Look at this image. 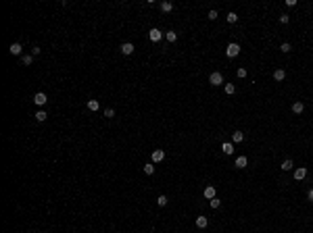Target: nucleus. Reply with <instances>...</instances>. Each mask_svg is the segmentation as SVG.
<instances>
[{"mask_svg":"<svg viewBox=\"0 0 313 233\" xmlns=\"http://www.w3.org/2000/svg\"><path fill=\"white\" fill-rule=\"evenodd\" d=\"M225 54H228L230 58L238 56V54H240V46H238V44H234V42H232V44H228V48H225Z\"/></svg>","mask_w":313,"mask_h":233,"instance_id":"obj_1","label":"nucleus"},{"mask_svg":"<svg viewBox=\"0 0 313 233\" xmlns=\"http://www.w3.org/2000/svg\"><path fill=\"white\" fill-rule=\"evenodd\" d=\"M209 83H211V85H221V83H223V75L217 73V71L211 73V75H209Z\"/></svg>","mask_w":313,"mask_h":233,"instance_id":"obj_2","label":"nucleus"},{"mask_svg":"<svg viewBox=\"0 0 313 233\" xmlns=\"http://www.w3.org/2000/svg\"><path fill=\"white\" fill-rule=\"evenodd\" d=\"M34 102H35V104H38V106H44V104H46V102H48L46 94H44V92H38V94H35V96H34Z\"/></svg>","mask_w":313,"mask_h":233,"instance_id":"obj_3","label":"nucleus"},{"mask_svg":"<svg viewBox=\"0 0 313 233\" xmlns=\"http://www.w3.org/2000/svg\"><path fill=\"white\" fill-rule=\"evenodd\" d=\"M148 38H151L152 42H159V40L163 38V31H161V29H157V27H152L151 31H148Z\"/></svg>","mask_w":313,"mask_h":233,"instance_id":"obj_4","label":"nucleus"},{"mask_svg":"<svg viewBox=\"0 0 313 233\" xmlns=\"http://www.w3.org/2000/svg\"><path fill=\"white\" fill-rule=\"evenodd\" d=\"M132 52H134V44H132V42H125V44H121V54L129 56Z\"/></svg>","mask_w":313,"mask_h":233,"instance_id":"obj_5","label":"nucleus"},{"mask_svg":"<svg viewBox=\"0 0 313 233\" xmlns=\"http://www.w3.org/2000/svg\"><path fill=\"white\" fill-rule=\"evenodd\" d=\"M21 50H23V48H21V44H19V42L11 44V48H9V52H11L13 56H19V54H21Z\"/></svg>","mask_w":313,"mask_h":233,"instance_id":"obj_6","label":"nucleus"},{"mask_svg":"<svg viewBox=\"0 0 313 233\" xmlns=\"http://www.w3.org/2000/svg\"><path fill=\"white\" fill-rule=\"evenodd\" d=\"M305 177H307V169H305V167H299V169L294 171V179L301 181V179H305Z\"/></svg>","mask_w":313,"mask_h":233,"instance_id":"obj_7","label":"nucleus"},{"mask_svg":"<svg viewBox=\"0 0 313 233\" xmlns=\"http://www.w3.org/2000/svg\"><path fill=\"white\" fill-rule=\"evenodd\" d=\"M203 194H205V198H207V200H213V198H215V187H213V185H207Z\"/></svg>","mask_w":313,"mask_h":233,"instance_id":"obj_8","label":"nucleus"},{"mask_svg":"<svg viewBox=\"0 0 313 233\" xmlns=\"http://www.w3.org/2000/svg\"><path fill=\"white\" fill-rule=\"evenodd\" d=\"M274 79H276V81H284V79H286V71L284 69L274 71Z\"/></svg>","mask_w":313,"mask_h":233,"instance_id":"obj_9","label":"nucleus"},{"mask_svg":"<svg viewBox=\"0 0 313 233\" xmlns=\"http://www.w3.org/2000/svg\"><path fill=\"white\" fill-rule=\"evenodd\" d=\"M163 158H165V152H163V150H155V152H152V163H161Z\"/></svg>","mask_w":313,"mask_h":233,"instance_id":"obj_10","label":"nucleus"},{"mask_svg":"<svg viewBox=\"0 0 313 233\" xmlns=\"http://www.w3.org/2000/svg\"><path fill=\"white\" fill-rule=\"evenodd\" d=\"M221 150H223V154H234V144L232 142H225V144L221 146Z\"/></svg>","mask_w":313,"mask_h":233,"instance_id":"obj_11","label":"nucleus"},{"mask_svg":"<svg viewBox=\"0 0 313 233\" xmlns=\"http://www.w3.org/2000/svg\"><path fill=\"white\" fill-rule=\"evenodd\" d=\"M303 110H305V104H303V102H294V104H292V113H294V115H301Z\"/></svg>","mask_w":313,"mask_h":233,"instance_id":"obj_12","label":"nucleus"},{"mask_svg":"<svg viewBox=\"0 0 313 233\" xmlns=\"http://www.w3.org/2000/svg\"><path fill=\"white\" fill-rule=\"evenodd\" d=\"M242 140H244V133H242V131H234V133H232V142H234V144H240Z\"/></svg>","mask_w":313,"mask_h":233,"instance_id":"obj_13","label":"nucleus"},{"mask_svg":"<svg viewBox=\"0 0 313 233\" xmlns=\"http://www.w3.org/2000/svg\"><path fill=\"white\" fill-rule=\"evenodd\" d=\"M207 225H209L207 217H196V227H198V229H205Z\"/></svg>","mask_w":313,"mask_h":233,"instance_id":"obj_14","label":"nucleus"},{"mask_svg":"<svg viewBox=\"0 0 313 233\" xmlns=\"http://www.w3.org/2000/svg\"><path fill=\"white\" fill-rule=\"evenodd\" d=\"M246 163H248V160H246V156H238V158H236V167H238V169H244V167H246Z\"/></svg>","mask_w":313,"mask_h":233,"instance_id":"obj_15","label":"nucleus"},{"mask_svg":"<svg viewBox=\"0 0 313 233\" xmlns=\"http://www.w3.org/2000/svg\"><path fill=\"white\" fill-rule=\"evenodd\" d=\"M292 167H294V163H292L290 158H286V160L282 163V171H292Z\"/></svg>","mask_w":313,"mask_h":233,"instance_id":"obj_16","label":"nucleus"},{"mask_svg":"<svg viewBox=\"0 0 313 233\" xmlns=\"http://www.w3.org/2000/svg\"><path fill=\"white\" fill-rule=\"evenodd\" d=\"M161 11L163 13H171L173 11V4H171V2H161Z\"/></svg>","mask_w":313,"mask_h":233,"instance_id":"obj_17","label":"nucleus"},{"mask_svg":"<svg viewBox=\"0 0 313 233\" xmlns=\"http://www.w3.org/2000/svg\"><path fill=\"white\" fill-rule=\"evenodd\" d=\"M88 108H90V110H98V108H100V102H98V100H88Z\"/></svg>","mask_w":313,"mask_h":233,"instance_id":"obj_18","label":"nucleus"},{"mask_svg":"<svg viewBox=\"0 0 313 233\" xmlns=\"http://www.w3.org/2000/svg\"><path fill=\"white\" fill-rule=\"evenodd\" d=\"M144 173H146V175H152V173H155V163H148V164H146V167H144Z\"/></svg>","mask_w":313,"mask_h":233,"instance_id":"obj_19","label":"nucleus"},{"mask_svg":"<svg viewBox=\"0 0 313 233\" xmlns=\"http://www.w3.org/2000/svg\"><path fill=\"white\" fill-rule=\"evenodd\" d=\"M225 19H228V23H236V21H238V15H236V13H228Z\"/></svg>","mask_w":313,"mask_h":233,"instance_id":"obj_20","label":"nucleus"},{"mask_svg":"<svg viewBox=\"0 0 313 233\" xmlns=\"http://www.w3.org/2000/svg\"><path fill=\"white\" fill-rule=\"evenodd\" d=\"M21 60H23V65H32V63H34V54H25Z\"/></svg>","mask_w":313,"mask_h":233,"instance_id":"obj_21","label":"nucleus"},{"mask_svg":"<svg viewBox=\"0 0 313 233\" xmlns=\"http://www.w3.org/2000/svg\"><path fill=\"white\" fill-rule=\"evenodd\" d=\"M234 92H236V88H234V83H225V94H228V96H232Z\"/></svg>","mask_w":313,"mask_h":233,"instance_id":"obj_22","label":"nucleus"},{"mask_svg":"<svg viewBox=\"0 0 313 233\" xmlns=\"http://www.w3.org/2000/svg\"><path fill=\"white\" fill-rule=\"evenodd\" d=\"M165 38H167L169 42H175V40H177V34H175V31H167V34H165Z\"/></svg>","mask_w":313,"mask_h":233,"instance_id":"obj_23","label":"nucleus"},{"mask_svg":"<svg viewBox=\"0 0 313 233\" xmlns=\"http://www.w3.org/2000/svg\"><path fill=\"white\" fill-rule=\"evenodd\" d=\"M35 119H38L40 123H44V121H46V113H44V110H38V115H35Z\"/></svg>","mask_w":313,"mask_h":233,"instance_id":"obj_24","label":"nucleus"},{"mask_svg":"<svg viewBox=\"0 0 313 233\" xmlns=\"http://www.w3.org/2000/svg\"><path fill=\"white\" fill-rule=\"evenodd\" d=\"M219 204H221V202H219V200H217V198L209 200V206H211V208H219Z\"/></svg>","mask_w":313,"mask_h":233,"instance_id":"obj_25","label":"nucleus"},{"mask_svg":"<svg viewBox=\"0 0 313 233\" xmlns=\"http://www.w3.org/2000/svg\"><path fill=\"white\" fill-rule=\"evenodd\" d=\"M157 204H159V206H165V204H167V196H159V198H157Z\"/></svg>","mask_w":313,"mask_h":233,"instance_id":"obj_26","label":"nucleus"},{"mask_svg":"<svg viewBox=\"0 0 313 233\" xmlns=\"http://www.w3.org/2000/svg\"><path fill=\"white\" fill-rule=\"evenodd\" d=\"M288 21H290V15H286V13H284V15H280V23H284V25H286Z\"/></svg>","mask_w":313,"mask_h":233,"instance_id":"obj_27","label":"nucleus"},{"mask_svg":"<svg viewBox=\"0 0 313 233\" xmlns=\"http://www.w3.org/2000/svg\"><path fill=\"white\" fill-rule=\"evenodd\" d=\"M104 116L113 119V116H115V110H113V108H104Z\"/></svg>","mask_w":313,"mask_h":233,"instance_id":"obj_28","label":"nucleus"},{"mask_svg":"<svg viewBox=\"0 0 313 233\" xmlns=\"http://www.w3.org/2000/svg\"><path fill=\"white\" fill-rule=\"evenodd\" d=\"M236 75H238L240 79H244V77H246V69H242V67H240V69L236 71Z\"/></svg>","mask_w":313,"mask_h":233,"instance_id":"obj_29","label":"nucleus"},{"mask_svg":"<svg viewBox=\"0 0 313 233\" xmlns=\"http://www.w3.org/2000/svg\"><path fill=\"white\" fill-rule=\"evenodd\" d=\"M280 50H282V52H290V44H288V42H284V44L280 46Z\"/></svg>","mask_w":313,"mask_h":233,"instance_id":"obj_30","label":"nucleus"},{"mask_svg":"<svg viewBox=\"0 0 313 233\" xmlns=\"http://www.w3.org/2000/svg\"><path fill=\"white\" fill-rule=\"evenodd\" d=\"M209 19L215 21V19H217V11H209Z\"/></svg>","mask_w":313,"mask_h":233,"instance_id":"obj_31","label":"nucleus"},{"mask_svg":"<svg viewBox=\"0 0 313 233\" xmlns=\"http://www.w3.org/2000/svg\"><path fill=\"white\" fill-rule=\"evenodd\" d=\"M40 52H42V50H40V48H38V46H34V50H32V54H34V56H38Z\"/></svg>","mask_w":313,"mask_h":233,"instance_id":"obj_32","label":"nucleus"},{"mask_svg":"<svg viewBox=\"0 0 313 233\" xmlns=\"http://www.w3.org/2000/svg\"><path fill=\"white\" fill-rule=\"evenodd\" d=\"M307 196H309V200H311V202H313V187H311V189H309V192H307Z\"/></svg>","mask_w":313,"mask_h":233,"instance_id":"obj_33","label":"nucleus"}]
</instances>
